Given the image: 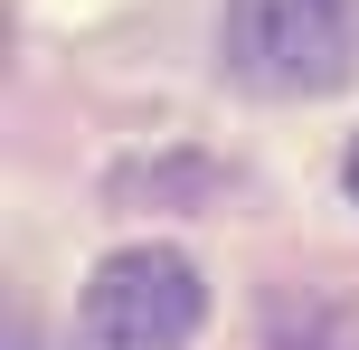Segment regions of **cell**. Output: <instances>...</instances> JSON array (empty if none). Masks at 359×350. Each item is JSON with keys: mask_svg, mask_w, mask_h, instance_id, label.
<instances>
[{"mask_svg": "<svg viewBox=\"0 0 359 350\" xmlns=\"http://www.w3.org/2000/svg\"><path fill=\"white\" fill-rule=\"evenodd\" d=\"M217 57L255 95H331L359 76V0H227Z\"/></svg>", "mask_w": 359, "mask_h": 350, "instance_id": "1", "label": "cell"}, {"mask_svg": "<svg viewBox=\"0 0 359 350\" xmlns=\"http://www.w3.org/2000/svg\"><path fill=\"white\" fill-rule=\"evenodd\" d=\"M198 313H208V284L180 246H123V256L95 265L76 322H86L95 350H189Z\"/></svg>", "mask_w": 359, "mask_h": 350, "instance_id": "2", "label": "cell"}, {"mask_svg": "<svg viewBox=\"0 0 359 350\" xmlns=\"http://www.w3.org/2000/svg\"><path fill=\"white\" fill-rule=\"evenodd\" d=\"M274 350H359V313H341V303L322 294H274Z\"/></svg>", "mask_w": 359, "mask_h": 350, "instance_id": "3", "label": "cell"}, {"mask_svg": "<svg viewBox=\"0 0 359 350\" xmlns=\"http://www.w3.org/2000/svg\"><path fill=\"white\" fill-rule=\"evenodd\" d=\"M341 180H350V199H359V142H350V161H341Z\"/></svg>", "mask_w": 359, "mask_h": 350, "instance_id": "4", "label": "cell"}]
</instances>
